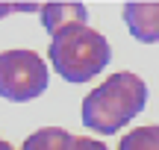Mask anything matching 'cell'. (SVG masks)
<instances>
[{
    "label": "cell",
    "instance_id": "cell-6",
    "mask_svg": "<svg viewBox=\"0 0 159 150\" xmlns=\"http://www.w3.org/2000/svg\"><path fill=\"white\" fill-rule=\"evenodd\" d=\"M71 147H74V135H71L68 130H62V127L35 130L21 144V150H71Z\"/></svg>",
    "mask_w": 159,
    "mask_h": 150
},
{
    "label": "cell",
    "instance_id": "cell-7",
    "mask_svg": "<svg viewBox=\"0 0 159 150\" xmlns=\"http://www.w3.org/2000/svg\"><path fill=\"white\" fill-rule=\"evenodd\" d=\"M118 150H159V124H148V127H136L121 139Z\"/></svg>",
    "mask_w": 159,
    "mask_h": 150
},
{
    "label": "cell",
    "instance_id": "cell-1",
    "mask_svg": "<svg viewBox=\"0 0 159 150\" xmlns=\"http://www.w3.org/2000/svg\"><path fill=\"white\" fill-rule=\"evenodd\" d=\"M148 103V86L133 71H118L83 97V124L97 135H112Z\"/></svg>",
    "mask_w": 159,
    "mask_h": 150
},
{
    "label": "cell",
    "instance_id": "cell-9",
    "mask_svg": "<svg viewBox=\"0 0 159 150\" xmlns=\"http://www.w3.org/2000/svg\"><path fill=\"white\" fill-rule=\"evenodd\" d=\"M71 150H109L103 141H94V139H89V135H74V147Z\"/></svg>",
    "mask_w": 159,
    "mask_h": 150
},
{
    "label": "cell",
    "instance_id": "cell-4",
    "mask_svg": "<svg viewBox=\"0 0 159 150\" xmlns=\"http://www.w3.org/2000/svg\"><path fill=\"white\" fill-rule=\"evenodd\" d=\"M124 21L136 41H144V44L159 41V3H127Z\"/></svg>",
    "mask_w": 159,
    "mask_h": 150
},
{
    "label": "cell",
    "instance_id": "cell-3",
    "mask_svg": "<svg viewBox=\"0 0 159 150\" xmlns=\"http://www.w3.org/2000/svg\"><path fill=\"white\" fill-rule=\"evenodd\" d=\"M47 88V65L35 50L0 53V97L24 103L41 97Z\"/></svg>",
    "mask_w": 159,
    "mask_h": 150
},
{
    "label": "cell",
    "instance_id": "cell-10",
    "mask_svg": "<svg viewBox=\"0 0 159 150\" xmlns=\"http://www.w3.org/2000/svg\"><path fill=\"white\" fill-rule=\"evenodd\" d=\"M0 150H18V147H12V144H9L6 139H0Z\"/></svg>",
    "mask_w": 159,
    "mask_h": 150
},
{
    "label": "cell",
    "instance_id": "cell-2",
    "mask_svg": "<svg viewBox=\"0 0 159 150\" xmlns=\"http://www.w3.org/2000/svg\"><path fill=\"white\" fill-rule=\"evenodd\" d=\"M47 56H50L53 71L62 80L85 82L106 68L109 56H112V47L89 24H74V27H65L62 33H56L50 38Z\"/></svg>",
    "mask_w": 159,
    "mask_h": 150
},
{
    "label": "cell",
    "instance_id": "cell-8",
    "mask_svg": "<svg viewBox=\"0 0 159 150\" xmlns=\"http://www.w3.org/2000/svg\"><path fill=\"white\" fill-rule=\"evenodd\" d=\"M12 12H41V3H0V18Z\"/></svg>",
    "mask_w": 159,
    "mask_h": 150
},
{
    "label": "cell",
    "instance_id": "cell-5",
    "mask_svg": "<svg viewBox=\"0 0 159 150\" xmlns=\"http://www.w3.org/2000/svg\"><path fill=\"white\" fill-rule=\"evenodd\" d=\"M41 24L50 33V38L56 33H62L65 27L74 24H89V9L83 3H41Z\"/></svg>",
    "mask_w": 159,
    "mask_h": 150
}]
</instances>
